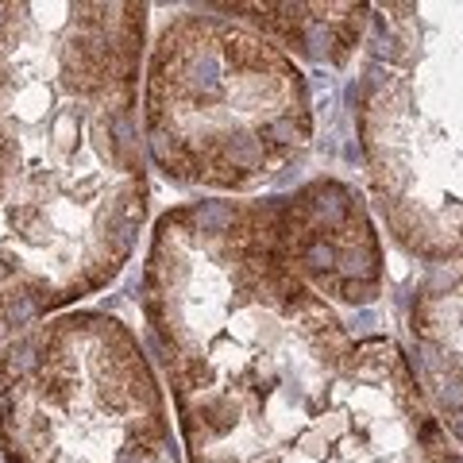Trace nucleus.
Segmentation results:
<instances>
[{"label": "nucleus", "instance_id": "f257e3e1", "mask_svg": "<svg viewBox=\"0 0 463 463\" xmlns=\"http://www.w3.org/2000/svg\"><path fill=\"white\" fill-rule=\"evenodd\" d=\"M143 309L193 463H270L355 352L290 255L282 197L166 213Z\"/></svg>", "mask_w": 463, "mask_h": 463}, {"label": "nucleus", "instance_id": "f03ea898", "mask_svg": "<svg viewBox=\"0 0 463 463\" xmlns=\"http://www.w3.org/2000/svg\"><path fill=\"white\" fill-rule=\"evenodd\" d=\"M139 43V4H0V224L46 313L136 248Z\"/></svg>", "mask_w": 463, "mask_h": 463}, {"label": "nucleus", "instance_id": "7ed1b4c3", "mask_svg": "<svg viewBox=\"0 0 463 463\" xmlns=\"http://www.w3.org/2000/svg\"><path fill=\"white\" fill-rule=\"evenodd\" d=\"M309 139V93L274 43L216 16L163 31L147 73V143L170 178L248 190Z\"/></svg>", "mask_w": 463, "mask_h": 463}, {"label": "nucleus", "instance_id": "20e7f679", "mask_svg": "<svg viewBox=\"0 0 463 463\" xmlns=\"http://www.w3.org/2000/svg\"><path fill=\"white\" fill-rule=\"evenodd\" d=\"M240 12H251L259 24H267L274 35H282L286 46H297L301 54L320 62H344L347 51L359 39V24H363V8L355 4H248Z\"/></svg>", "mask_w": 463, "mask_h": 463}, {"label": "nucleus", "instance_id": "39448f33", "mask_svg": "<svg viewBox=\"0 0 463 463\" xmlns=\"http://www.w3.org/2000/svg\"><path fill=\"white\" fill-rule=\"evenodd\" d=\"M39 320H46V305L35 290L31 274L24 270L20 255L8 243L4 224H0V352Z\"/></svg>", "mask_w": 463, "mask_h": 463}]
</instances>
